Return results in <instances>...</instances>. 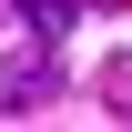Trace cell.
<instances>
[{"label":"cell","instance_id":"cell-2","mask_svg":"<svg viewBox=\"0 0 132 132\" xmlns=\"http://www.w3.org/2000/svg\"><path fill=\"white\" fill-rule=\"evenodd\" d=\"M20 20H31V41H61L71 20H81V0H10Z\"/></svg>","mask_w":132,"mask_h":132},{"label":"cell","instance_id":"cell-1","mask_svg":"<svg viewBox=\"0 0 132 132\" xmlns=\"http://www.w3.org/2000/svg\"><path fill=\"white\" fill-rule=\"evenodd\" d=\"M61 92V61L51 51H31V61H0V112H31V102Z\"/></svg>","mask_w":132,"mask_h":132}]
</instances>
